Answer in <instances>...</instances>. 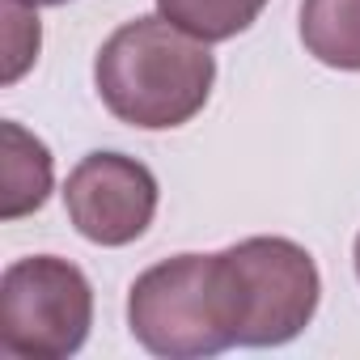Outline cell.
<instances>
[{
    "instance_id": "6da1fadb",
    "label": "cell",
    "mask_w": 360,
    "mask_h": 360,
    "mask_svg": "<svg viewBox=\"0 0 360 360\" xmlns=\"http://www.w3.org/2000/svg\"><path fill=\"white\" fill-rule=\"evenodd\" d=\"M94 85L119 123L169 131L208 106L217 60L208 43L178 30L169 18H136L102 43L94 60Z\"/></svg>"
},
{
    "instance_id": "7a4b0ae2",
    "label": "cell",
    "mask_w": 360,
    "mask_h": 360,
    "mask_svg": "<svg viewBox=\"0 0 360 360\" xmlns=\"http://www.w3.org/2000/svg\"><path fill=\"white\" fill-rule=\"evenodd\" d=\"M212 288L233 347H280L297 339L322 297L318 263L288 238H246L212 255Z\"/></svg>"
},
{
    "instance_id": "3957f363",
    "label": "cell",
    "mask_w": 360,
    "mask_h": 360,
    "mask_svg": "<svg viewBox=\"0 0 360 360\" xmlns=\"http://www.w3.org/2000/svg\"><path fill=\"white\" fill-rule=\"evenodd\" d=\"M94 326V288L60 255H30L0 276V343L13 356H77Z\"/></svg>"
},
{
    "instance_id": "277c9868",
    "label": "cell",
    "mask_w": 360,
    "mask_h": 360,
    "mask_svg": "<svg viewBox=\"0 0 360 360\" xmlns=\"http://www.w3.org/2000/svg\"><path fill=\"white\" fill-rule=\"evenodd\" d=\"M127 326L144 352L165 360H200L233 347L217 314L212 255H174L136 276Z\"/></svg>"
},
{
    "instance_id": "5b68a950",
    "label": "cell",
    "mask_w": 360,
    "mask_h": 360,
    "mask_svg": "<svg viewBox=\"0 0 360 360\" xmlns=\"http://www.w3.org/2000/svg\"><path fill=\"white\" fill-rule=\"evenodd\" d=\"M157 178L127 153H89L64 183V208L77 233L94 246H127L157 217Z\"/></svg>"
},
{
    "instance_id": "8992f818",
    "label": "cell",
    "mask_w": 360,
    "mask_h": 360,
    "mask_svg": "<svg viewBox=\"0 0 360 360\" xmlns=\"http://www.w3.org/2000/svg\"><path fill=\"white\" fill-rule=\"evenodd\" d=\"M0 140H5V208H0V217L18 221L47 204L56 165H51L47 144L13 119L0 123Z\"/></svg>"
},
{
    "instance_id": "52a82bcc",
    "label": "cell",
    "mask_w": 360,
    "mask_h": 360,
    "mask_svg": "<svg viewBox=\"0 0 360 360\" xmlns=\"http://www.w3.org/2000/svg\"><path fill=\"white\" fill-rule=\"evenodd\" d=\"M305 51L339 72H360V0H301Z\"/></svg>"
},
{
    "instance_id": "ba28073f",
    "label": "cell",
    "mask_w": 360,
    "mask_h": 360,
    "mask_svg": "<svg viewBox=\"0 0 360 360\" xmlns=\"http://www.w3.org/2000/svg\"><path fill=\"white\" fill-rule=\"evenodd\" d=\"M267 0H157V13L169 18L178 30L195 34L200 43L238 39L259 22Z\"/></svg>"
},
{
    "instance_id": "9c48e42d",
    "label": "cell",
    "mask_w": 360,
    "mask_h": 360,
    "mask_svg": "<svg viewBox=\"0 0 360 360\" xmlns=\"http://www.w3.org/2000/svg\"><path fill=\"white\" fill-rule=\"evenodd\" d=\"M5 22H9V64H5V81H18L34 56H39V18H34V5L26 0H5Z\"/></svg>"
},
{
    "instance_id": "30bf717a",
    "label": "cell",
    "mask_w": 360,
    "mask_h": 360,
    "mask_svg": "<svg viewBox=\"0 0 360 360\" xmlns=\"http://www.w3.org/2000/svg\"><path fill=\"white\" fill-rule=\"evenodd\" d=\"M26 5H34V9H39V5H68V0H26Z\"/></svg>"
},
{
    "instance_id": "8fae6325",
    "label": "cell",
    "mask_w": 360,
    "mask_h": 360,
    "mask_svg": "<svg viewBox=\"0 0 360 360\" xmlns=\"http://www.w3.org/2000/svg\"><path fill=\"white\" fill-rule=\"evenodd\" d=\"M356 276H360V233H356Z\"/></svg>"
}]
</instances>
